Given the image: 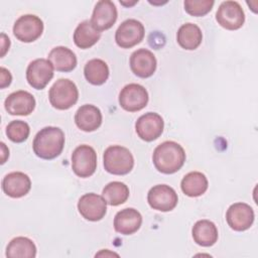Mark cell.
Here are the masks:
<instances>
[{
  "label": "cell",
  "instance_id": "obj_16",
  "mask_svg": "<svg viewBox=\"0 0 258 258\" xmlns=\"http://www.w3.org/2000/svg\"><path fill=\"white\" fill-rule=\"evenodd\" d=\"M4 106L10 115L27 116L35 108V99L29 92L20 90L11 93L6 98Z\"/></svg>",
  "mask_w": 258,
  "mask_h": 258
},
{
  "label": "cell",
  "instance_id": "obj_31",
  "mask_svg": "<svg viewBox=\"0 0 258 258\" xmlns=\"http://www.w3.org/2000/svg\"><path fill=\"white\" fill-rule=\"evenodd\" d=\"M1 72V77H0V88L4 89L5 87H8L12 81V76L10 74V72L8 70H6L5 68H1L0 69Z\"/></svg>",
  "mask_w": 258,
  "mask_h": 258
},
{
  "label": "cell",
  "instance_id": "obj_19",
  "mask_svg": "<svg viewBox=\"0 0 258 258\" xmlns=\"http://www.w3.org/2000/svg\"><path fill=\"white\" fill-rule=\"evenodd\" d=\"M142 224L141 214L133 209L126 208L119 211L114 218V229L123 235H131L137 232Z\"/></svg>",
  "mask_w": 258,
  "mask_h": 258
},
{
  "label": "cell",
  "instance_id": "obj_13",
  "mask_svg": "<svg viewBox=\"0 0 258 258\" xmlns=\"http://www.w3.org/2000/svg\"><path fill=\"white\" fill-rule=\"evenodd\" d=\"M164 122L162 117L154 112H148L140 116L135 124L137 135L144 141L150 142L157 139L163 132Z\"/></svg>",
  "mask_w": 258,
  "mask_h": 258
},
{
  "label": "cell",
  "instance_id": "obj_28",
  "mask_svg": "<svg viewBox=\"0 0 258 258\" xmlns=\"http://www.w3.org/2000/svg\"><path fill=\"white\" fill-rule=\"evenodd\" d=\"M102 197L105 199L108 205L119 206L124 204L129 198V188L124 182L112 181L105 185Z\"/></svg>",
  "mask_w": 258,
  "mask_h": 258
},
{
  "label": "cell",
  "instance_id": "obj_5",
  "mask_svg": "<svg viewBox=\"0 0 258 258\" xmlns=\"http://www.w3.org/2000/svg\"><path fill=\"white\" fill-rule=\"evenodd\" d=\"M73 171L80 177H89L97 169V153L89 145L78 146L72 154Z\"/></svg>",
  "mask_w": 258,
  "mask_h": 258
},
{
  "label": "cell",
  "instance_id": "obj_14",
  "mask_svg": "<svg viewBox=\"0 0 258 258\" xmlns=\"http://www.w3.org/2000/svg\"><path fill=\"white\" fill-rule=\"evenodd\" d=\"M254 211L245 203L231 205L226 214L228 225L234 231L242 232L249 229L254 222Z\"/></svg>",
  "mask_w": 258,
  "mask_h": 258
},
{
  "label": "cell",
  "instance_id": "obj_3",
  "mask_svg": "<svg viewBox=\"0 0 258 258\" xmlns=\"http://www.w3.org/2000/svg\"><path fill=\"white\" fill-rule=\"evenodd\" d=\"M103 160L106 171L115 175L127 174L134 166L132 153L120 145L109 146L104 152Z\"/></svg>",
  "mask_w": 258,
  "mask_h": 258
},
{
  "label": "cell",
  "instance_id": "obj_26",
  "mask_svg": "<svg viewBox=\"0 0 258 258\" xmlns=\"http://www.w3.org/2000/svg\"><path fill=\"white\" fill-rule=\"evenodd\" d=\"M109 73L108 64L100 58H93L89 60L84 68L86 80L95 86L103 85L108 80Z\"/></svg>",
  "mask_w": 258,
  "mask_h": 258
},
{
  "label": "cell",
  "instance_id": "obj_22",
  "mask_svg": "<svg viewBox=\"0 0 258 258\" xmlns=\"http://www.w3.org/2000/svg\"><path fill=\"white\" fill-rule=\"evenodd\" d=\"M48 60L54 70L58 72H71L77 66V56L66 46H56L48 53Z\"/></svg>",
  "mask_w": 258,
  "mask_h": 258
},
{
  "label": "cell",
  "instance_id": "obj_6",
  "mask_svg": "<svg viewBox=\"0 0 258 258\" xmlns=\"http://www.w3.org/2000/svg\"><path fill=\"white\" fill-rule=\"evenodd\" d=\"M43 31V22L36 15L25 14L20 16L13 25L14 36L22 42L36 40Z\"/></svg>",
  "mask_w": 258,
  "mask_h": 258
},
{
  "label": "cell",
  "instance_id": "obj_10",
  "mask_svg": "<svg viewBox=\"0 0 258 258\" xmlns=\"http://www.w3.org/2000/svg\"><path fill=\"white\" fill-rule=\"evenodd\" d=\"M147 202L153 210L169 212L178 202L177 194L167 184H157L151 187L147 194Z\"/></svg>",
  "mask_w": 258,
  "mask_h": 258
},
{
  "label": "cell",
  "instance_id": "obj_7",
  "mask_svg": "<svg viewBox=\"0 0 258 258\" xmlns=\"http://www.w3.org/2000/svg\"><path fill=\"white\" fill-rule=\"evenodd\" d=\"M145 34L143 24L136 19L123 21L115 33L116 43L122 48H131L140 43Z\"/></svg>",
  "mask_w": 258,
  "mask_h": 258
},
{
  "label": "cell",
  "instance_id": "obj_33",
  "mask_svg": "<svg viewBox=\"0 0 258 258\" xmlns=\"http://www.w3.org/2000/svg\"><path fill=\"white\" fill-rule=\"evenodd\" d=\"M1 152H2V156H1V163L3 164V163H5L6 159H7V158H8V156H9V150H8V148L6 147L5 143H3V142H1Z\"/></svg>",
  "mask_w": 258,
  "mask_h": 258
},
{
  "label": "cell",
  "instance_id": "obj_23",
  "mask_svg": "<svg viewBox=\"0 0 258 258\" xmlns=\"http://www.w3.org/2000/svg\"><path fill=\"white\" fill-rule=\"evenodd\" d=\"M209 182L206 175L200 171H191L183 176L180 182L181 190L187 197L196 198L204 195L208 189Z\"/></svg>",
  "mask_w": 258,
  "mask_h": 258
},
{
  "label": "cell",
  "instance_id": "obj_8",
  "mask_svg": "<svg viewBox=\"0 0 258 258\" xmlns=\"http://www.w3.org/2000/svg\"><path fill=\"white\" fill-rule=\"evenodd\" d=\"M216 19L222 27L228 30H236L244 24L245 13L238 2L224 1L218 8Z\"/></svg>",
  "mask_w": 258,
  "mask_h": 258
},
{
  "label": "cell",
  "instance_id": "obj_2",
  "mask_svg": "<svg viewBox=\"0 0 258 258\" xmlns=\"http://www.w3.org/2000/svg\"><path fill=\"white\" fill-rule=\"evenodd\" d=\"M64 146V133L58 127L47 126L37 132L32 147L36 156L42 159L57 157Z\"/></svg>",
  "mask_w": 258,
  "mask_h": 258
},
{
  "label": "cell",
  "instance_id": "obj_17",
  "mask_svg": "<svg viewBox=\"0 0 258 258\" xmlns=\"http://www.w3.org/2000/svg\"><path fill=\"white\" fill-rule=\"evenodd\" d=\"M156 58L149 49H137L130 56L131 71L139 78L145 79L151 77L156 70Z\"/></svg>",
  "mask_w": 258,
  "mask_h": 258
},
{
  "label": "cell",
  "instance_id": "obj_11",
  "mask_svg": "<svg viewBox=\"0 0 258 258\" xmlns=\"http://www.w3.org/2000/svg\"><path fill=\"white\" fill-rule=\"evenodd\" d=\"M52 77L53 67L48 59L36 58L27 67L26 80L28 84L36 90L44 89Z\"/></svg>",
  "mask_w": 258,
  "mask_h": 258
},
{
  "label": "cell",
  "instance_id": "obj_32",
  "mask_svg": "<svg viewBox=\"0 0 258 258\" xmlns=\"http://www.w3.org/2000/svg\"><path fill=\"white\" fill-rule=\"evenodd\" d=\"M1 48H2V51H1V57H3L5 55V53L8 51L9 49V46H10V39L6 36L5 33H1Z\"/></svg>",
  "mask_w": 258,
  "mask_h": 258
},
{
  "label": "cell",
  "instance_id": "obj_1",
  "mask_svg": "<svg viewBox=\"0 0 258 258\" xmlns=\"http://www.w3.org/2000/svg\"><path fill=\"white\" fill-rule=\"evenodd\" d=\"M152 160L158 171L171 174L182 167L185 161V152L178 143L164 141L154 149Z\"/></svg>",
  "mask_w": 258,
  "mask_h": 258
},
{
  "label": "cell",
  "instance_id": "obj_34",
  "mask_svg": "<svg viewBox=\"0 0 258 258\" xmlns=\"http://www.w3.org/2000/svg\"><path fill=\"white\" fill-rule=\"evenodd\" d=\"M101 255H105V256H107V255H111V256H118V254H116V253H108L107 251H102V252H100V253H98V254H96V256H101Z\"/></svg>",
  "mask_w": 258,
  "mask_h": 258
},
{
  "label": "cell",
  "instance_id": "obj_12",
  "mask_svg": "<svg viewBox=\"0 0 258 258\" xmlns=\"http://www.w3.org/2000/svg\"><path fill=\"white\" fill-rule=\"evenodd\" d=\"M78 210L86 220L97 222L105 217L107 203L102 196L89 192L80 198L78 202Z\"/></svg>",
  "mask_w": 258,
  "mask_h": 258
},
{
  "label": "cell",
  "instance_id": "obj_29",
  "mask_svg": "<svg viewBox=\"0 0 258 258\" xmlns=\"http://www.w3.org/2000/svg\"><path fill=\"white\" fill-rule=\"evenodd\" d=\"M30 133L29 125L21 120L11 121L6 127L7 137L15 143H21L25 141Z\"/></svg>",
  "mask_w": 258,
  "mask_h": 258
},
{
  "label": "cell",
  "instance_id": "obj_21",
  "mask_svg": "<svg viewBox=\"0 0 258 258\" xmlns=\"http://www.w3.org/2000/svg\"><path fill=\"white\" fill-rule=\"evenodd\" d=\"M194 241L203 247H211L218 240L217 226L209 220L198 221L191 230Z\"/></svg>",
  "mask_w": 258,
  "mask_h": 258
},
{
  "label": "cell",
  "instance_id": "obj_30",
  "mask_svg": "<svg viewBox=\"0 0 258 258\" xmlns=\"http://www.w3.org/2000/svg\"><path fill=\"white\" fill-rule=\"evenodd\" d=\"M213 0H185L183 2L184 10L191 16H204L209 13L213 6Z\"/></svg>",
  "mask_w": 258,
  "mask_h": 258
},
{
  "label": "cell",
  "instance_id": "obj_20",
  "mask_svg": "<svg viewBox=\"0 0 258 258\" xmlns=\"http://www.w3.org/2000/svg\"><path fill=\"white\" fill-rule=\"evenodd\" d=\"M102 119L100 109L90 104L81 106L75 115L76 125L85 132L97 130L102 124Z\"/></svg>",
  "mask_w": 258,
  "mask_h": 258
},
{
  "label": "cell",
  "instance_id": "obj_25",
  "mask_svg": "<svg viewBox=\"0 0 258 258\" xmlns=\"http://www.w3.org/2000/svg\"><path fill=\"white\" fill-rule=\"evenodd\" d=\"M177 43L184 49L194 50L200 46L203 40L201 28L194 23L182 24L176 34Z\"/></svg>",
  "mask_w": 258,
  "mask_h": 258
},
{
  "label": "cell",
  "instance_id": "obj_27",
  "mask_svg": "<svg viewBox=\"0 0 258 258\" xmlns=\"http://www.w3.org/2000/svg\"><path fill=\"white\" fill-rule=\"evenodd\" d=\"M6 256L10 258H33L36 256V246L29 238L16 237L9 242Z\"/></svg>",
  "mask_w": 258,
  "mask_h": 258
},
{
  "label": "cell",
  "instance_id": "obj_18",
  "mask_svg": "<svg viewBox=\"0 0 258 258\" xmlns=\"http://www.w3.org/2000/svg\"><path fill=\"white\" fill-rule=\"evenodd\" d=\"M31 188L29 176L20 171L6 174L2 180V189L10 198L18 199L28 194Z\"/></svg>",
  "mask_w": 258,
  "mask_h": 258
},
{
  "label": "cell",
  "instance_id": "obj_9",
  "mask_svg": "<svg viewBox=\"0 0 258 258\" xmlns=\"http://www.w3.org/2000/svg\"><path fill=\"white\" fill-rule=\"evenodd\" d=\"M148 103V93L139 84L126 85L119 94L120 106L128 112H137L146 107Z\"/></svg>",
  "mask_w": 258,
  "mask_h": 258
},
{
  "label": "cell",
  "instance_id": "obj_15",
  "mask_svg": "<svg viewBox=\"0 0 258 258\" xmlns=\"http://www.w3.org/2000/svg\"><path fill=\"white\" fill-rule=\"evenodd\" d=\"M118 12L115 4L110 0H101L97 2L94 8L91 22L101 32L102 30L111 28L116 22Z\"/></svg>",
  "mask_w": 258,
  "mask_h": 258
},
{
  "label": "cell",
  "instance_id": "obj_4",
  "mask_svg": "<svg viewBox=\"0 0 258 258\" xmlns=\"http://www.w3.org/2000/svg\"><path fill=\"white\" fill-rule=\"evenodd\" d=\"M48 98L53 108L57 110H68L77 103L79 91L73 81L59 79L49 89Z\"/></svg>",
  "mask_w": 258,
  "mask_h": 258
},
{
  "label": "cell",
  "instance_id": "obj_24",
  "mask_svg": "<svg viewBox=\"0 0 258 258\" xmlns=\"http://www.w3.org/2000/svg\"><path fill=\"white\" fill-rule=\"evenodd\" d=\"M101 37V32L98 31L92 24L91 20H85L81 22L74 32L75 44L83 49L90 48Z\"/></svg>",
  "mask_w": 258,
  "mask_h": 258
}]
</instances>
